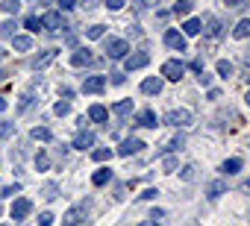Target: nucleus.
Instances as JSON below:
<instances>
[{"mask_svg": "<svg viewBox=\"0 0 250 226\" xmlns=\"http://www.w3.org/2000/svg\"><path fill=\"white\" fill-rule=\"evenodd\" d=\"M18 191H21V185H18V182H15V185H3V191H0V197H15Z\"/></svg>", "mask_w": 250, "mask_h": 226, "instance_id": "nucleus-34", "label": "nucleus"}, {"mask_svg": "<svg viewBox=\"0 0 250 226\" xmlns=\"http://www.w3.org/2000/svg\"><path fill=\"white\" fill-rule=\"evenodd\" d=\"M112 82H115V85H121V82H124V74H118V71H115V74H112Z\"/></svg>", "mask_w": 250, "mask_h": 226, "instance_id": "nucleus-50", "label": "nucleus"}, {"mask_svg": "<svg viewBox=\"0 0 250 226\" xmlns=\"http://www.w3.org/2000/svg\"><path fill=\"white\" fill-rule=\"evenodd\" d=\"M24 27H27V30H33V33H39V30H42V18H36V15H30V18L24 21Z\"/></svg>", "mask_w": 250, "mask_h": 226, "instance_id": "nucleus-31", "label": "nucleus"}, {"mask_svg": "<svg viewBox=\"0 0 250 226\" xmlns=\"http://www.w3.org/2000/svg\"><path fill=\"white\" fill-rule=\"evenodd\" d=\"M147 62H150V56H147V53H136V56H127L124 68H127V71H139V68H145Z\"/></svg>", "mask_w": 250, "mask_h": 226, "instance_id": "nucleus-12", "label": "nucleus"}, {"mask_svg": "<svg viewBox=\"0 0 250 226\" xmlns=\"http://www.w3.org/2000/svg\"><path fill=\"white\" fill-rule=\"evenodd\" d=\"M47 165H50V162H47V156H44V153H39V156H36V168H39V170H47Z\"/></svg>", "mask_w": 250, "mask_h": 226, "instance_id": "nucleus-39", "label": "nucleus"}, {"mask_svg": "<svg viewBox=\"0 0 250 226\" xmlns=\"http://www.w3.org/2000/svg\"><path fill=\"white\" fill-rule=\"evenodd\" d=\"M162 168H165V173H174V170H177V159H174V156H168V159L162 162Z\"/></svg>", "mask_w": 250, "mask_h": 226, "instance_id": "nucleus-37", "label": "nucleus"}, {"mask_svg": "<svg viewBox=\"0 0 250 226\" xmlns=\"http://www.w3.org/2000/svg\"><path fill=\"white\" fill-rule=\"evenodd\" d=\"M56 194H59V185H56V182H47V185L42 188V197H44V200H56Z\"/></svg>", "mask_w": 250, "mask_h": 226, "instance_id": "nucleus-27", "label": "nucleus"}, {"mask_svg": "<svg viewBox=\"0 0 250 226\" xmlns=\"http://www.w3.org/2000/svg\"><path fill=\"white\" fill-rule=\"evenodd\" d=\"M156 194H159V191H156V188H147V191H145V194H142V200H153V197H156Z\"/></svg>", "mask_w": 250, "mask_h": 226, "instance_id": "nucleus-45", "label": "nucleus"}, {"mask_svg": "<svg viewBox=\"0 0 250 226\" xmlns=\"http://www.w3.org/2000/svg\"><path fill=\"white\" fill-rule=\"evenodd\" d=\"M112 112H115V115H121V118L133 115V100H118V103L112 106Z\"/></svg>", "mask_w": 250, "mask_h": 226, "instance_id": "nucleus-18", "label": "nucleus"}, {"mask_svg": "<svg viewBox=\"0 0 250 226\" xmlns=\"http://www.w3.org/2000/svg\"><path fill=\"white\" fill-rule=\"evenodd\" d=\"M139 226H159V220H145V223H139Z\"/></svg>", "mask_w": 250, "mask_h": 226, "instance_id": "nucleus-52", "label": "nucleus"}, {"mask_svg": "<svg viewBox=\"0 0 250 226\" xmlns=\"http://www.w3.org/2000/svg\"><path fill=\"white\" fill-rule=\"evenodd\" d=\"M165 44H168L171 50H177V53H186V47H188V44H186V36L177 33V30H168V33H165Z\"/></svg>", "mask_w": 250, "mask_h": 226, "instance_id": "nucleus-4", "label": "nucleus"}, {"mask_svg": "<svg viewBox=\"0 0 250 226\" xmlns=\"http://www.w3.org/2000/svg\"><path fill=\"white\" fill-rule=\"evenodd\" d=\"M106 88V76H88L85 82H83V91L85 94H100Z\"/></svg>", "mask_w": 250, "mask_h": 226, "instance_id": "nucleus-9", "label": "nucleus"}, {"mask_svg": "<svg viewBox=\"0 0 250 226\" xmlns=\"http://www.w3.org/2000/svg\"><path fill=\"white\" fill-rule=\"evenodd\" d=\"M136 127H156V112L153 109H145L142 115L136 118Z\"/></svg>", "mask_w": 250, "mask_h": 226, "instance_id": "nucleus-17", "label": "nucleus"}, {"mask_svg": "<svg viewBox=\"0 0 250 226\" xmlns=\"http://www.w3.org/2000/svg\"><path fill=\"white\" fill-rule=\"evenodd\" d=\"M0 33H3L6 38H12V36H15V21H6L3 27H0Z\"/></svg>", "mask_w": 250, "mask_h": 226, "instance_id": "nucleus-35", "label": "nucleus"}, {"mask_svg": "<svg viewBox=\"0 0 250 226\" xmlns=\"http://www.w3.org/2000/svg\"><path fill=\"white\" fill-rule=\"evenodd\" d=\"M39 226H53V214H50V211L39 214Z\"/></svg>", "mask_w": 250, "mask_h": 226, "instance_id": "nucleus-40", "label": "nucleus"}, {"mask_svg": "<svg viewBox=\"0 0 250 226\" xmlns=\"http://www.w3.org/2000/svg\"><path fill=\"white\" fill-rule=\"evenodd\" d=\"M142 91H145V94H159V91H162V79H159V76H147V79L142 82Z\"/></svg>", "mask_w": 250, "mask_h": 226, "instance_id": "nucleus-15", "label": "nucleus"}, {"mask_svg": "<svg viewBox=\"0 0 250 226\" xmlns=\"http://www.w3.org/2000/svg\"><path fill=\"white\" fill-rule=\"evenodd\" d=\"M91 50L88 47H80V50H74V56H71V65L74 68H85V65H91Z\"/></svg>", "mask_w": 250, "mask_h": 226, "instance_id": "nucleus-8", "label": "nucleus"}, {"mask_svg": "<svg viewBox=\"0 0 250 226\" xmlns=\"http://www.w3.org/2000/svg\"><path fill=\"white\" fill-rule=\"evenodd\" d=\"M218 74H221L224 79H227V76H232V65H229L227 59H221V62H218Z\"/></svg>", "mask_w": 250, "mask_h": 226, "instance_id": "nucleus-32", "label": "nucleus"}, {"mask_svg": "<svg viewBox=\"0 0 250 226\" xmlns=\"http://www.w3.org/2000/svg\"><path fill=\"white\" fill-rule=\"evenodd\" d=\"M91 159H94V162H106V159H112V147H97V150H91Z\"/></svg>", "mask_w": 250, "mask_h": 226, "instance_id": "nucleus-26", "label": "nucleus"}, {"mask_svg": "<svg viewBox=\"0 0 250 226\" xmlns=\"http://www.w3.org/2000/svg\"><path fill=\"white\" fill-rule=\"evenodd\" d=\"M145 144L139 141V138H124L121 141V147H118V156H133V153H139Z\"/></svg>", "mask_w": 250, "mask_h": 226, "instance_id": "nucleus-7", "label": "nucleus"}, {"mask_svg": "<svg viewBox=\"0 0 250 226\" xmlns=\"http://www.w3.org/2000/svg\"><path fill=\"white\" fill-rule=\"evenodd\" d=\"M200 82H203V85H209V82H212V76H209L206 71H200Z\"/></svg>", "mask_w": 250, "mask_h": 226, "instance_id": "nucleus-51", "label": "nucleus"}, {"mask_svg": "<svg viewBox=\"0 0 250 226\" xmlns=\"http://www.w3.org/2000/svg\"><path fill=\"white\" fill-rule=\"evenodd\" d=\"M224 191H227V182H224V179H218V182H212V185L206 188V197H209V200H218Z\"/></svg>", "mask_w": 250, "mask_h": 226, "instance_id": "nucleus-21", "label": "nucleus"}, {"mask_svg": "<svg viewBox=\"0 0 250 226\" xmlns=\"http://www.w3.org/2000/svg\"><path fill=\"white\" fill-rule=\"evenodd\" d=\"M59 9H62V12H71V9H74V0H62Z\"/></svg>", "mask_w": 250, "mask_h": 226, "instance_id": "nucleus-43", "label": "nucleus"}, {"mask_svg": "<svg viewBox=\"0 0 250 226\" xmlns=\"http://www.w3.org/2000/svg\"><path fill=\"white\" fill-rule=\"evenodd\" d=\"M30 106H33V97H30V94H27V97H24V100H21V112H27V109H30Z\"/></svg>", "mask_w": 250, "mask_h": 226, "instance_id": "nucleus-44", "label": "nucleus"}, {"mask_svg": "<svg viewBox=\"0 0 250 226\" xmlns=\"http://www.w3.org/2000/svg\"><path fill=\"white\" fill-rule=\"evenodd\" d=\"M147 217H150V220H159V217H165V211H162V208H153Z\"/></svg>", "mask_w": 250, "mask_h": 226, "instance_id": "nucleus-46", "label": "nucleus"}, {"mask_svg": "<svg viewBox=\"0 0 250 226\" xmlns=\"http://www.w3.org/2000/svg\"><path fill=\"white\" fill-rule=\"evenodd\" d=\"M30 135H33L36 141H50V130H47V127H36Z\"/></svg>", "mask_w": 250, "mask_h": 226, "instance_id": "nucleus-28", "label": "nucleus"}, {"mask_svg": "<svg viewBox=\"0 0 250 226\" xmlns=\"http://www.w3.org/2000/svg\"><path fill=\"white\" fill-rule=\"evenodd\" d=\"M91 144H94V132H85V130H83V132L74 138V147H77V150H88Z\"/></svg>", "mask_w": 250, "mask_h": 226, "instance_id": "nucleus-16", "label": "nucleus"}, {"mask_svg": "<svg viewBox=\"0 0 250 226\" xmlns=\"http://www.w3.org/2000/svg\"><path fill=\"white\" fill-rule=\"evenodd\" d=\"M106 53H109V59H124L130 53V47L124 38H106Z\"/></svg>", "mask_w": 250, "mask_h": 226, "instance_id": "nucleus-3", "label": "nucleus"}, {"mask_svg": "<svg viewBox=\"0 0 250 226\" xmlns=\"http://www.w3.org/2000/svg\"><path fill=\"white\" fill-rule=\"evenodd\" d=\"M183 74H186V65H183L180 59H168V62L162 65V76H165V79L180 82V79H183Z\"/></svg>", "mask_w": 250, "mask_h": 226, "instance_id": "nucleus-2", "label": "nucleus"}, {"mask_svg": "<svg viewBox=\"0 0 250 226\" xmlns=\"http://www.w3.org/2000/svg\"><path fill=\"white\" fill-rule=\"evenodd\" d=\"M42 30H47V33L65 30V21H62V15H59V12H47V15L42 18Z\"/></svg>", "mask_w": 250, "mask_h": 226, "instance_id": "nucleus-5", "label": "nucleus"}, {"mask_svg": "<svg viewBox=\"0 0 250 226\" xmlns=\"http://www.w3.org/2000/svg\"><path fill=\"white\" fill-rule=\"evenodd\" d=\"M224 3H227V6H244L247 0H224Z\"/></svg>", "mask_w": 250, "mask_h": 226, "instance_id": "nucleus-48", "label": "nucleus"}, {"mask_svg": "<svg viewBox=\"0 0 250 226\" xmlns=\"http://www.w3.org/2000/svg\"><path fill=\"white\" fill-rule=\"evenodd\" d=\"M3 76H6V74H3V71H0V79H3Z\"/></svg>", "mask_w": 250, "mask_h": 226, "instance_id": "nucleus-55", "label": "nucleus"}, {"mask_svg": "<svg viewBox=\"0 0 250 226\" xmlns=\"http://www.w3.org/2000/svg\"><path fill=\"white\" fill-rule=\"evenodd\" d=\"M3 109H6V100H3V97H0V112H3Z\"/></svg>", "mask_w": 250, "mask_h": 226, "instance_id": "nucleus-53", "label": "nucleus"}, {"mask_svg": "<svg viewBox=\"0 0 250 226\" xmlns=\"http://www.w3.org/2000/svg\"><path fill=\"white\" fill-rule=\"evenodd\" d=\"M109 179H112V170H109V168H103V170H94V176H91V182H94V185H106Z\"/></svg>", "mask_w": 250, "mask_h": 226, "instance_id": "nucleus-25", "label": "nucleus"}, {"mask_svg": "<svg viewBox=\"0 0 250 226\" xmlns=\"http://www.w3.org/2000/svg\"><path fill=\"white\" fill-rule=\"evenodd\" d=\"M194 170H197V168H194V165H186V168H183V173H180V176H183V179H186V182H191V179H194Z\"/></svg>", "mask_w": 250, "mask_h": 226, "instance_id": "nucleus-38", "label": "nucleus"}, {"mask_svg": "<svg viewBox=\"0 0 250 226\" xmlns=\"http://www.w3.org/2000/svg\"><path fill=\"white\" fill-rule=\"evenodd\" d=\"M3 56H6V50H3V47H0V59H3Z\"/></svg>", "mask_w": 250, "mask_h": 226, "instance_id": "nucleus-54", "label": "nucleus"}, {"mask_svg": "<svg viewBox=\"0 0 250 226\" xmlns=\"http://www.w3.org/2000/svg\"><path fill=\"white\" fill-rule=\"evenodd\" d=\"M191 9H194V3H191V0H177V3H174V9H171V12H174L177 18H183V15H188Z\"/></svg>", "mask_w": 250, "mask_h": 226, "instance_id": "nucleus-22", "label": "nucleus"}, {"mask_svg": "<svg viewBox=\"0 0 250 226\" xmlns=\"http://www.w3.org/2000/svg\"><path fill=\"white\" fill-rule=\"evenodd\" d=\"M124 3H127V0H106V6H109L112 12H118V9H124Z\"/></svg>", "mask_w": 250, "mask_h": 226, "instance_id": "nucleus-41", "label": "nucleus"}, {"mask_svg": "<svg viewBox=\"0 0 250 226\" xmlns=\"http://www.w3.org/2000/svg\"><path fill=\"white\" fill-rule=\"evenodd\" d=\"M165 124H168V127H177V130H180V127L191 124V112H188V109H171L168 115H165Z\"/></svg>", "mask_w": 250, "mask_h": 226, "instance_id": "nucleus-1", "label": "nucleus"}, {"mask_svg": "<svg viewBox=\"0 0 250 226\" xmlns=\"http://www.w3.org/2000/svg\"><path fill=\"white\" fill-rule=\"evenodd\" d=\"M85 220V206H74L68 214H65V226H80Z\"/></svg>", "mask_w": 250, "mask_h": 226, "instance_id": "nucleus-11", "label": "nucleus"}, {"mask_svg": "<svg viewBox=\"0 0 250 226\" xmlns=\"http://www.w3.org/2000/svg\"><path fill=\"white\" fill-rule=\"evenodd\" d=\"M191 68H194V71L200 74V71H203V59H194V62H191Z\"/></svg>", "mask_w": 250, "mask_h": 226, "instance_id": "nucleus-49", "label": "nucleus"}, {"mask_svg": "<svg viewBox=\"0 0 250 226\" xmlns=\"http://www.w3.org/2000/svg\"><path fill=\"white\" fill-rule=\"evenodd\" d=\"M103 33H106V27H103V24H94V27H88V30H85V36H88V38H103Z\"/></svg>", "mask_w": 250, "mask_h": 226, "instance_id": "nucleus-29", "label": "nucleus"}, {"mask_svg": "<svg viewBox=\"0 0 250 226\" xmlns=\"http://www.w3.org/2000/svg\"><path fill=\"white\" fill-rule=\"evenodd\" d=\"M136 3H139V6L145 9V6H156V3H159V0H136Z\"/></svg>", "mask_w": 250, "mask_h": 226, "instance_id": "nucleus-47", "label": "nucleus"}, {"mask_svg": "<svg viewBox=\"0 0 250 226\" xmlns=\"http://www.w3.org/2000/svg\"><path fill=\"white\" fill-rule=\"evenodd\" d=\"M183 147H186V138H183V132H180V135H174V138L159 150V156H165V153H177V150H183Z\"/></svg>", "mask_w": 250, "mask_h": 226, "instance_id": "nucleus-14", "label": "nucleus"}, {"mask_svg": "<svg viewBox=\"0 0 250 226\" xmlns=\"http://www.w3.org/2000/svg\"><path fill=\"white\" fill-rule=\"evenodd\" d=\"M12 132H15V124H9V121H3V124H0V141H6Z\"/></svg>", "mask_w": 250, "mask_h": 226, "instance_id": "nucleus-30", "label": "nucleus"}, {"mask_svg": "<svg viewBox=\"0 0 250 226\" xmlns=\"http://www.w3.org/2000/svg\"><path fill=\"white\" fill-rule=\"evenodd\" d=\"M56 56H59V50H44V53H39V56L33 59V68H36V71H42V68H47Z\"/></svg>", "mask_w": 250, "mask_h": 226, "instance_id": "nucleus-13", "label": "nucleus"}, {"mask_svg": "<svg viewBox=\"0 0 250 226\" xmlns=\"http://www.w3.org/2000/svg\"><path fill=\"white\" fill-rule=\"evenodd\" d=\"M232 36H235V38H247V36H250V21H247V18H244V21H238V24H235V30H232Z\"/></svg>", "mask_w": 250, "mask_h": 226, "instance_id": "nucleus-24", "label": "nucleus"}, {"mask_svg": "<svg viewBox=\"0 0 250 226\" xmlns=\"http://www.w3.org/2000/svg\"><path fill=\"white\" fill-rule=\"evenodd\" d=\"M241 168H244V162H241V159H227V162L221 165V170H224L227 176H235V173H238Z\"/></svg>", "mask_w": 250, "mask_h": 226, "instance_id": "nucleus-19", "label": "nucleus"}, {"mask_svg": "<svg viewBox=\"0 0 250 226\" xmlns=\"http://www.w3.org/2000/svg\"><path fill=\"white\" fill-rule=\"evenodd\" d=\"M53 112L62 118V115H68V112H71V106H68V103H56V109H53Z\"/></svg>", "mask_w": 250, "mask_h": 226, "instance_id": "nucleus-42", "label": "nucleus"}, {"mask_svg": "<svg viewBox=\"0 0 250 226\" xmlns=\"http://www.w3.org/2000/svg\"><path fill=\"white\" fill-rule=\"evenodd\" d=\"M12 47L24 53V50H30V47H33V38H30V36H12Z\"/></svg>", "mask_w": 250, "mask_h": 226, "instance_id": "nucleus-23", "label": "nucleus"}, {"mask_svg": "<svg viewBox=\"0 0 250 226\" xmlns=\"http://www.w3.org/2000/svg\"><path fill=\"white\" fill-rule=\"evenodd\" d=\"M88 121H94V124H106V121H109V109L100 106V103H94V106L88 109Z\"/></svg>", "mask_w": 250, "mask_h": 226, "instance_id": "nucleus-10", "label": "nucleus"}, {"mask_svg": "<svg viewBox=\"0 0 250 226\" xmlns=\"http://www.w3.org/2000/svg\"><path fill=\"white\" fill-rule=\"evenodd\" d=\"M209 36H212V38H221V24H218L215 18L209 21Z\"/></svg>", "mask_w": 250, "mask_h": 226, "instance_id": "nucleus-36", "label": "nucleus"}, {"mask_svg": "<svg viewBox=\"0 0 250 226\" xmlns=\"http://www.w3.org/2000/svg\"><path fill=\"white\" fill-rule=\"evenodd\" d=\"M30 211H33V203H30L27 197H18V200L12 203V217H15V220H24Z\"/></svg>", "mask_w": 250, "mask_h": 226, "instance_id": "nucleus-6", "label": "nucleus"}, {"mask_svg": "<svg viewBox=\"0 0 250 226\" xmlns=\"http://www.w3.org/2000/svg\"><path fill=\"white\" fill-rule=\"evenodd\" d=\"M21 9V0H3V12H9V15H15Z\"/></svg>", "mask_w": 250, "mask_h": 226, "instance_id": "nucleus-33", "label": "nucleus"}, {"mask_svg": "<svg viewBox=\"0 0 250 226\" xmlns=\"http://www.w3.org/2000/svg\"><path fill=\"white\" fill-rule=\"evenodd\" d=\"M183 33H186V36H200V33H203V24H200L197 18H188V21L183 24Z\"/></svg>", "mask_w": 250, "mask_h": 226, "instance_id": "nucleus-20", "label": "nucleus"}]
</instances>
